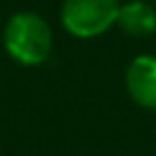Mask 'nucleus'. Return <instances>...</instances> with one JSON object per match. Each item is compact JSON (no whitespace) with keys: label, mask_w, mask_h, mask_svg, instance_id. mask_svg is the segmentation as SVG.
I'll use <instances>...</instances> for the list:
<instances>
[{"label":"nucleus","mask_w":156,"mask_h":156,"mask_svg":"<svg viewBox=\"0 0 156 156\" xmlns=\"http://www.w3.org/2000/svg\"><path fill=\"white\" fill-rule=\"evenodd\" d=\"M2 44L12 60L23 67H37L46 62L53 51V32L39 14L19 12L7 21Z\"/></svg>","instance_id":"nucleus-1"},{"label":"nucleus","mask_w":156,"mask_h":156,"mask_svg":"<svg viewBox=\"0 0 156 156\" xmlns=\"http://www.w3.org/2000/svg\"><path fill=\"white\" fill-rule=\"evenodd\" d=\"M119 5V0H62L60 21L69 34L92 39L117 23Z\"/></svg>","instance_id":"nucleus-2"},{"label":"nucleus","mask_w":156,"mask_h":156,"mask_svg":"<svg viewBox=\"0 0 156 156\" xmlns=\"http://www.w3.org/2000/svg\"><path fill=\"white\" fill-rule=\"evenodd\" d=\"M124 87L133 103L145 110H156V55H138L129 62Z\"/></svg>","instance_id":"nucleus-3"},{"label":"nucleus","mask_w":156,"mask_h":156,"mask_svg":"<svg viewBox=\"0 0 156 156\" xmlns=\"http://www.w3.org/2000/svg\"><path fill=\"white\" fill-rule=\"evenodd\" d=\"M117 25L131 37H149L156 32V7L147 0H129L119 5Z\"/></svg>","instance_id":"nucleus-4"},{"label":"nucleus","mask_w":156,"mask_h":156,"mask_svg":"<svg viewBox=\"0 0 156 156\" xmlns=\"http://www.w3.org/2000/svg\"><path fill=\"white\" fill-rule=\"evenodd\" d=\"M154 7H156V0H154Z\"/></svg>","instance_id":"nucleus-5"}]
</instances>
